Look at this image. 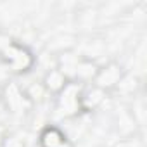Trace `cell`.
Listing matches in <instances>:
<instances>
[{
    "label": "cell",
    "mask_w": 147,
    "mask_h": 147,
    "mask_svg": "<svg viewBox=\"0 0 147 147\" xmlns=\"http://www.w3.org/2000/svg\"><path fill=\"white\" fill-rule=\"evenodd\" d=\"M0 62L9 69V73L21 75L35 66V55L26 45L11 40L4 49H0Z\"/></svg>",
    "instance_id": "cell-1"
},
{
    "label": "cell",
    "mask_w": 147,
    "mask_h": 147,
    "mask_svg": "<svg viewBox=\"0 0 147 147\" xmlns=\"http://www.w3.org/2000/svg\"><path fill=\"white\" fill-rule=\"evenodd\" d=\"M83 85L76 82H69L61 94L55 97V111L62 118H75L82 113L80 109V92Z\"/></svg>",
    "instance_id": "cell-2"
},
{
    "label": "cell",
    "mask_w": 147,
    "mask_h": 147,
    "mask_svg": "<svg viewBox=\"0 0 147 147\" xmlns=\"http://www.w3.org/2000/svg\"><path fill=\"white\" fill-rule=\"evenodd\" d=\"M2 102H4L5 109L16 116L28 113L31 107L30 100L24 95V90L16 82H9L2 87Z\"/></svg>",
    "instance_id": "cell-3"
},
{
    "label": "cell",
    "mask_w": 147,
    "mask_h": 147,
    "mask_svg": "<svg viewBox=\"0 0 147 147\" xmlns=\"http://www.w3.org/2000/svg\"><path fill=\"white\" fill-rule=\"evenodd\" d=\"M123 76H125L123 67L118 62L111 61V62L104 64L102 67H99L97 75H95V78L92 82V85H95L97 88H100L104 92H111V90H114L119 85V82L123 80Z\"/></svg>",
    "instance_id": "cell-4"
},
{
    "label": "cell",
    "mask_w": 147,
    "mask_h": 147,
    "mask_svg": "<svg viewBox=\"0 0 147 147\" xmlns=\"http://www.w3.org/2000/svg\"><path fill=\"white\" fill-rule=\"evenodd\" d=\"M107 97V92L97 88L95 85H83L82 92H80V109L82 113H92L97 107H100L104 104Z\"/></svg>",
    "instance_id": "cell-5"
},
{
    "label": "cell",
    "mask_w": 147,
    "mask_h": 147,
    "mask_svg": "<svg viewBox=\"0 0 147 147\" xmlns=\"http://www.w3.org/2000/svg\"><path fill=\"white\" fill-rule=\"evenodd\" d=\"M66 145H67V137L55 125H47L38 133V147H66Z\"/></svg>",
    "instance_id": "cell-6"
},
{
    "label": "cell",
    "mask_w": 147,
    "mask_h": 147,
    "mask_svg": "<svg viewBox=\"0 0 147 147\" xmlns=\"http://www.w3.org/2000/svg\"><path fill=\"white\" fill-rule=\"evenodd\" d=\"M99 71V66L95 61H90V59H85V57H80L76 67H75V73H73V78L71 82H76V83H82V85H90Z\"/></svg>",
    "instance_id": "cell-7"
},
{
    "label": "cell",
    "mask_w": 147,
    "mask_h": 147,
    "mask_svg": "<svg viewBox=\"0 0 147 147\" xmlns=\"http://www.w3.org/2000/svg\"><path fill=\"white\" fill-rule=\"evenodd\" d=\"M69 82H71V80L64 75L59 67H52V69H49V71L45 73V76H43V80H42V85L45 87V90H47L49 95H50V94L57 95V94H61V92L64 90V87H66Z\"/></svg>",
    "instance_id": "cell-8"
},
{
    "label": "cell",
    "mask_w": 147,
    "mask_h": 147,
    "mask_svg": "<svg viewBox=\"0 0 147 147\" xmlns=\"http://www.w3.org/2000/svg\"><path fill=\"white\" fill-rule=\"evenodd\" d=\"M24 90V95H26V99L30 100V104H42V102H45V99H47V90H45V87L42 85V82L40 83H31V85H28L26 88H23Z\"/></svg>",
    "instance_id": "cell-9"
},
{
    "label": "cell",
    "mask_w": 147,
    "mask_h": 147,
    "mask_svg": "<svg viewBox=\"0 0 147 147\" xmlns=\"http://www.w3.org/2000/svg\"><path fill=\"white\" fill-rule=\"evenodd\" d=\"M2 147H24V142L19 137H16V135H11V137L7 135V138H5Z\"/></svg>",
    "instance_id": "cell-10"
},
{
    "label": "cell",
    "mask_w": 147,
    "mask_h": 147,
    "mask_svg": "<svg viewBox=\"0 0 147 147\" xmlns=\"http://www.w3.org/2000/svg\"><path fill=\"white\" fill-rule=\"evenodd\" d=\"M5 83H9V69L0 62V88H2Z\"/></svg>",
    "instance_id": "cell-11"
},
{
    "label": "cell",
    "mask_w": 147,
    "mask_h": 147,
    "mask_svg": "<svg viewBox=\"0 0 147 147\" xmlns=\"http://www.w3.org/2000/svg\"><path fill=\"white\" fill-rule=\"evenodd\" d=\"M116 147H138V142H137L133 137H130V138H123V140H119V142L116 144Z\"/></svg>",
    "instance_id": "cell-12"
},
{
    "label": "cell",
    "mask_w": 147,
    "mask_h": 147,
    "mask_svg": "<svg viewBox=\"0 0 147 147\" xmlns=\"http://www.w3.org/2000/svg\"><path fill=\"white\" fill-rule=\"evenodd\" d=\"M5 138H7V135H5V128L0 125V147L4 145V142H5Z\"/></svg>",
    "instance_id": "cell-13"
}]
</instances>
